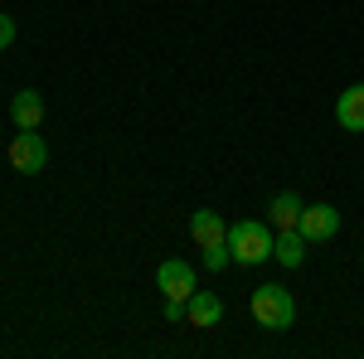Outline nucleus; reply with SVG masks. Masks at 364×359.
<instances>
[{"mask_svg": "<svg viewBox=\"0 0 364 359\" xmlns=\"http://www.w3.org/2000/svg\"><path fill=\"white\" fill-rule=\"evenodd\" d=\"M272 233H267V223L257 219H243V223H228V252H233V262H243V267H257V262H267L272 257Z\"/></svg>", "mask_w": 364, "mask_h": 359, "instance_id": "obj_1", "label": "nucleus"}, {"mask_svg": "<svg viewBox=\"0 0 364 359\" xmlns=\"http://www.w3.org/2000/svg\"><path fill=\"white\" fill-rule=\"evenodd\" d=\"M252 321H257L262 331H287V326L296 321V301H291V291L277 286V282H262V286L252 291Z\"/></svg>", "mask_w": 364, "mask_h": 359, "instance_id": "obj_2", "label": "nucleus"}, {"mask_svg": "<svg viewBox=\"0 0 364 359\" xmlns=\"http://www.w3.org/2000/svg\"><path fill=\"white\" fill-rule=\"evenodd\" d=\"M156 286L166 291V301H190L199 291V277L190 262H180V257H166L161 267H156Z\"/></svg>", "mask_w": 364, "mask_h": 359, "instance_id": "obj_3", "label": "nucleus"}, {"mask_svg": "<svg viewBox=\"0 0 364 359\" xmlns=\"http://www.w3.org/2000/svg\"><path fill=\"white\" fill-rule=\"evenodd\" d=\"M296 233L306 243H326L340 233V209L336 204H301V219H296Z\"/></svg>", "mask_w": 364, "mask_h": 359, "instance_id": "obj_4", "label": "nucleus"}, {"mask_svg": "<svg viewBox=\"0 0 364 359\" xmlns=\"http://www.w3.org/2000/svg\"><path fill=\"white\" fill-rule=\"evenodd\" d=\"M10 166L20 170V175H39V170L49 166V146L39 132H15L10 141Z\"/></svg>", "mask_w": 364, "mask_h": 359, "instance_id": "obj_5", "label": "nucleus"}, {"mask_svg": "<svg viewBox=\"0 0 364 359\" xmlns=\"http://www.w3.org/2000/svg\"><path fill=\"white\" fill-rule=\"evenodd\" d=\"M10 122L20 127V132H39V122H44V97L25 87V92H15L10 97Z\"/></svg>", "mask_w": 364, "mask_h": 359, "instance_id": "obj_6", "label": "nucleus"}, {"mask_svg": "<svg viewBox=\"0 0 364 359\" xmlns=\"http://www.w3.org/2000/svg\"><path fill=\"white\" fill-rule=\"evenodd\" d=\"M190 238H195L199 248H209V243H228V223L219 209H195V219H190Z\"/></svg>", "mask_w": 364, "mask_h": 359, "instance_id": "obj_7", "label": "nucleus"}, {"mask_svg": "<svg viewBox=\"0 0 364 359\" xmlns=\"http://www.w3.org/2000/svg\"><path fill=\"white\" fill-rule=\"evenodd\" d=\"M185 321L199 326V331H209V326H219V321H224V301H219L214 291H195V296L185 301Z\"/></svg>", "mask_w": 364, "mask_h": 359, "instance_id": "obj_8", "label": "nucleus"}, {"mask_svg": "<svg viewBox=\"0 0 364 359\" xmlns=\"http://www.w3.org/2000/svg\"><path fill=\"white\" fill-rule=\"evenodd\" d=\"M336 122L345 127V132H364V83L345 87L336 102Z\"/></svg>", "mask_w": 364, "mask_h": 359, "instance_id": "obj_9", "label": "nucleus"}, {"mask_svg": "<svg viewBox=\"0 0 364 359\" xmlns=\"http://www.w3.org/2000/svg\"><path fill=\"white\" fill-rule=\"evenodd\" d=\"M306 248H311V243L296 233V228H282L277 243H272V257H277L282 267H301V262H306Z\"/></svg>", "mask_w": 364, "mask_h": 359, "instance_id": "obj_10", "label": "nucleus"}, {"mask_svg": "<svg viewBox=\"0 0 364 359\" xmlns=\"http://www.w3.org/2000/svg\"><path fill=\"white\" fill-rule=\"evenodd\" d=\"M267 214H272V223H277V228H296V219H301V199L287 190V194H277V199L267 204Z\"/></svg>", "mask_w": 364, "mask_h": 359, "instance_id": "obj_11", "label": "nucleus"}, {"mask_svg": "<svg viewBox=\"0 0 364 359\" xmlns=\"http://www.w3.org/2000/svg\"><path fill=\"white\" fill-rule=\"evenodd\" d=\"M199 252H204V267H209V272H224L228 262H233L228 243H209V248H199Z\"/></svg>", "mask_w": 364, "mask_h": 359, "instance_id": "obj_12", "label": "nucleus"}, {"mask_svg": "<svg viewBox=\"0 0 364 359\" xmlns=\"http://www.w3.org/2000/svg\"><path fill=\"white\" fill-rule=\"evenodd\" d=\"M10 44H15V20H10V15H0V54H5Z\"/></svg>", "mask_w": 364, "mask_h": 359, "instance_id": "obj_13", "label": "nucleus"}, {"mask_svg": "<svg viewBox=\"0 0 364 359\" xmlns=\"http://www.w3.org/2000/svg\"><path fill=\"white\" fill-rule=\"evenodd\" d=\"M166 321H185V301H166Z\"/></svg>", "mask_w": 364, "mask_h": 359, "instance_id": "obj_14", "label": "nucleus"}]
</instances>
